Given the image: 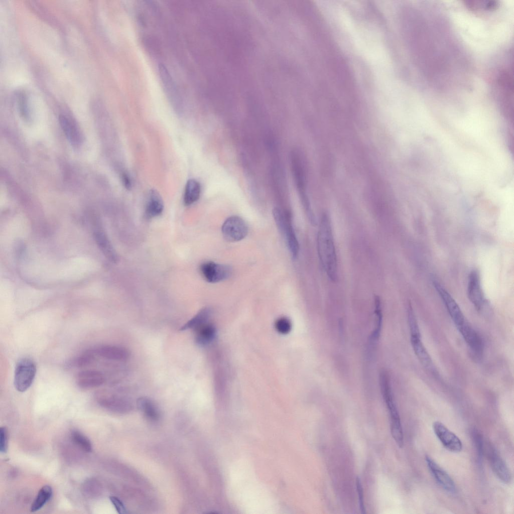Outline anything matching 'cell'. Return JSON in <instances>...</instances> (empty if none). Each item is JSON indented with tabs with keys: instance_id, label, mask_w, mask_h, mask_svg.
<instances>
[{
	"instance_id": "4",
	"label": "cell",
	"mask_w": 514,
	"mask_h": 514,
	"mask_svg": "<svg viewBox=\"0 0 514 514\" xmlns=\"http://www.w3.org/2000/svg\"><path fill=\"white\" fill-rule=\"evenodd\" d=\"M273 215L279 229L284 234L289 248L294 258L299 251V244L293 228L284 212L278 208L273 210Z\"/></svg>"
},
{
	"instance_id": "27",
	"label": "cell",
	"mask_w": 514,
	"mask_h": 514,
	"mask_svg": "<svg viewBox=\"0 0 514 514\" xmlns=\"http://www.w3.org/2000/svg\"><path fill=\"white\" fill-rule=\"evenodd\" d=\"M71 438L74 443L86 452L92 451V444L87 437L81 432L74 430L71 434Z\"/></svg>"
},
{
	"instance_id": "20",
	"label": "cell",
	"mask_w": 514,
	"mask_h": 514,
	"mask_svg": "<svg viewBox=\"0 0 514 514\" xmlns=\"http://www.w3.org/2000/svg\"><path fill=\"white\" fill-rule=\"evenodd\" d=\"M211 315V310L208 308H204L200 310L189 321L182 326L179 330L185 331L189 329L196 330L204 324L207 323Z\"/></svg>"
},
{
	"instance_id": "6",
	"label": "cell",
	"mask_w": 514,
	"mask_h": 514,
	"mask_svg": "<svg viewBox=\"0 0 514 514\" xmlns=\"http://www.w3.org/2000/svg\"><path fill=\"white\" fill-rule=\"evenodd\" d=\"M467 295L476 309L481 311L485 304V299L481 285L480 275L476 270H472L469 274Z\"/></svg>"
},
{
	"instance_id": "13",
	"label": "cell",
	"mask_w": 514,
	"mask_h": 514,
	"mask_svg": "<svg viewBox=\"0 0 514 514\" xmlns=\"http://www.w3.org/2000/svg\"><path fill=\"white\" fill-rule=\"evenodd\" d=\"M410 340L414 352L421 363L428 370L434 372L433 362L421 341V335H410Z\"/></svg>"
},
{
	"instance_id": "29",
	"label": "cell",
	"mask_w": 514,
	"mask_h": 514,
	"mask_svg": "<svg viewBox=\"0 0 514 514\" xmlns=\"http://www.w3.org/2000/svg\"><path fill=\"white\" fill-rule=\"evenodd\" d=\"M291 327L290 320L285 317L278 319L275 323V328L277 331L281 334H285L289 333L291 330Z\"/></svg>"
},
{
	"instance_id": "10",
	"label": "cell",
	"mask_w": 514,
	"mask_h": 514,
	"mask_svg": "<svg viewBox=\"0 0 514 514\" xmlns=\"http://www.w3.org/2000/svg\"><path fill=\"white\" fill-rule=\"evenodd\" d=\"M488 457L491 467L498 479L504 483L510 482V471L504 461L494 448H489Z\"/></svg>"
},
{
	"instance_id": "31",
	"label": "cell",
	"mask_w": 514,
	"mask_h": 514,
	"mask_svg": "<svg viewBox=\"0 0 514 514\" xmlns=\"http://www.w3.org/2000/svg\"><path fill=\"white\" fill-rule=\"evenodd\" d=\"M8 433L5 427L0 428V451L6 453L8 450Z\"/></svg>"
},
{
	"instance_id": "25",
	"label": "cell",
	"mask_w": 514,
	"mask_h": 514,
	"mask_svg": "<svg viewBox=\"0 0 514 514\" xmlns=\"http://www.w3.org/2000/svg\"><path fill=\"white\" fill-rule=\"evenodd\" d=\"M95 355L94 350H87L71 360L69 364L78 367L88 366L94 361Z\"/></svg>"
},
{
	"instance_id": "23",
	"label": "cell",
	"mask_w": 514,
	"mask_h": 514,
	"mask_svg": "<svg viewBox=\"0 0 514 514\" xmlns=\"http://www.w3.org/2000/svg\"><path fill=\"white\" fill-rule=\"evenodd\" d=\"M52 495V489L50 485L43 486L39 491L37 496L31 506V511L36 512L43 507L50 499Z\"/></svg>"
},
{
	"instance_id": "14",
	"label": "cell",
	"mask_w": 514,
	"mask_h": 514,
	"mask_svg": "<svg viewBox=\"0 0 514 514\" xmlns=\"http://www.w3.org/2000/svg\"><path fill=\"white\" fill-rule=\"evenodd\" d=\"M93 350L96 355L113 360H126L130 355L126 348L116 345H104Z\"/></svg>"
},
{
	"instance_id": "19",
	"label": "cell",
	"mask_w": 514,
	"mask_h": 514,
	"mask_svg": "<svg viewBox=\"0 0 514 514\" xmlns=\"http://www.w3.org/2000/svg\"><path fill=\"white\" fill-rule=\"evenodd\" d=\"M159 73L167 94L171 99H177L179 97L177 88L168 70L163 64L159 66Z\"/></svg>"
},
{
	"instance_id": "9",
	"label": "cell",
	"mask_w": 514,
	"mask_h": 514,
	"mask_svg": "<svg viewBox=\"0 0 514 514\" xmlns=\"http://www.w3.org/2000/svg\"><path fill=\"white\" fill-rule=\"evenodd\" d=\"M425 461L430 472L440 486L447 492L454 493L456 491V485L448 473L429 456H425Z\"/></svg>"
},
{
	"instance_id": "32",
	"label": "cell",
	"mask_w": 514,
	"mask_h": 514,
	"mask_svg": "<svg viewBox=\"0 0 514 514\" xmlns=\"http://www.w3.org/2000/svg\"><path fill=\"white\" fill-rule=\"evenodd\" d=\"M109 499L118 513L124 514L127 512L123 503L118 497L111 496L109 497Z\"/></svg>"
},
{
	"instance_id": "26",
	"label": "cell",
	"mask_w": 514,
	"mask_h": 514,
	"mask_svg": "<svg viewBox=\"0 0 514 514\" xmlns=\"http://www.w3.org/2000/svg\"><path fill=\"white\" fill-rule=\"evenodd\" d=\"M466 3L467 7L474 12L494 11L498 7L495 1H469Z\"/></svg>"
},
{
	"instance_id": "7",
	"label": "cell",
	"mask_w": 514,
	"mask_h": 514,
	"mask_svg": "<svg viewBox=\"0 0 514 514\" xmlns=\"http://www.w3.org/2000/svg\"><path fill=\"white\" fill-rule=\"evenodd\" d=\"M433 429L435 435L445 448L455 453L461 451L462 443L460 439L442 423L435 422Z\"/></svg>"
},
{
	"instance_id": "2",
	"label": "cell",
	"mask_w": 514,
	"mask_h": 514,
	"mask_svg": "<svg viewBox=\"0 0 514 514\" xmlns=\"http://www.w3.org/2000/svg\"><path fill=\"white\" fill-rule=\"evenodd\" d=\"M36 373V366L31 359L24 358L17 363L15 370L14 386L20 392L27 391L32 384Z\"/></svg>"
},
{
	"instance_id": "22",
	"label": "cell",
	"mask_w": 514,
	"mask_h": 514,
	"mask_svg": "<svg viewBox=\"0 0 514 514\" xmlns=\"http://www.w3.org/2000/svg\"><path fill=\"white\" fill-rule=\"evenodd\" d=\"M200 193V183L195 179L189 180L186 183L184 194L185 205L189 206L196 202L199 198Z\"/></svg>"
},
{
	"instance_id": "16",
	"label": "cell",
	"mask_w": 514,
	"mask_h": 514,
	"mask_svg": "<svg viewBox=\"0 0 514 514\" xmlns=\"http://www.w3.org/2000/svg\"><path fill=\"white\" fill-rule=\"evenodd\" d=\"M59 123L68 140L74 147H78L82 143V138L78 130L66 117L59 116Z\"/></svg>"
},
{
	"instance_id": "3",
	"label": "cell",
	"mask_w": 514,
	"mask_h": 514,
	"mask_svg": "<svg viewBox=\"0 0 514 514\" xmlns=\"http://www.w3.org/2000/svg\"><path fill=\"white\" fill-rule=\"evenodd\" d=\"M433 285L442 299L452 321L459 330L468 322L466 319L458 304L449 293L437 281L433 282Z\"/></svg>"
},
{
	"instance_id": "28",
	"label": "cell",
	"mask_w": 514,
	"mask_h": 514,
	"mask_svg": "<svg viewBox=\"0 0 514 514\" xmlns=\"http://www.w3.org/2000/svg\"><path fill=\"white\" fill-rule=\"evenodd\" d=\"M472 438L476 448L478 461L479 463L481 464L483 454V443L482 437L478 431L474 429L472 432Z\"/></svg>"
},
{
	"instance_id": "30",
	"label": "cell",
	"mask_w": 514,
	"mask_h": 514,
	"mask_svg": "<svg viewBox=\"0 0 514 514\" xmlns=\"http://www.w3.org/2000/svg\"><path fill=\"white\" fill-rule=\"evenodd\" d=\"M356 487L358 497L359 508L362 513H365V508L364 503L363 488L360 479L358 477L356 478Z\"/></svg>"
},
{
	"instance_id": "33",
	"label": "cell",
	"mask_w": 514,
	"mask_h": 514,
	"mask_svg": "<svg viewBox=\"0 0 514 514\" xmlns=\"http://www.w3.org/2000/svg\"><path fill=\"white\" fill-rule=\"evenodd\" d=\"M122 179L124 186L127 189L130 188L131 187V181L127 175L125 173L123 174Z\"/></svg>"
},
{
	"instance_id": "24",
	"label": "cell",
	"mask_w": 514,
	"mask_h": 514,
	"mask_svg": "<svg viewBox=\"0 0 514 514\" xmlns=\"http://www.w3.org/2000/svg\"><path fill=\"white\" fill-rule=\"evenodd\" d=\"M374 314L375 316V327L370 336V341L372 343H375L378 340L382 322L381 301L380 298L377 296L374 297Z\"/></svg>"
},
{
	"instance_id": "12",
	"label": "cell",
	"mask_w": 514,
	"mask_h": 514,
	"mask_svg": "<svg viewBox=\"0 0 514 514\" xmlns=\"http://www.w3.org/2000/svg\"><path fill=\"white\" fill-rule=\"evenodd\" d=\"M98 400L102 406L118 413H127L133 408L130 401L116 396L100 394L98 395Z\"/></svg>"
},
{
	"instance_id": "17",
	"label": "cell",
	"mask_w": 514,
	"mask_h": 514,
	"mask_svg": "<svg viewBox=\"0 0 514 514\" xmlns=\"http://www.w3.org/2000/svg\"><path fill=\"white\" fill-rule=\"evenodd\" d=\"M137 404L146 418L152 421H157L160 417V411L155 403L150 398L142 397L137 400Z\"/></svg>"
},
{
	"instance_id": "8",
	"label": "cell",
	"mask_w": 514,
	"mask_h": 514,
	"mask_svg": "<svg viewBox=\"0 0 514 514\" xmlns=\"http://www.w3.org/2000/svg\"><path fill=\"white\" fill-rule=\"evenodd\" d=\"M204 278L208 282L214 283L223 281L231 275L230 267L212 262L203 263L200 268Z\"/></svg>"
},
{
	"instance_id": "21",
	"label": "cell",
	"mask_w": 514,
	"mask_h": 514,
	"mask_svg": "<svg viewBox=\"0 0 514 514\" xmlns=\"http://www.w3.org/2000/svg\"><path fill=\"white\" fill-rule=\"evenodd\" d=\"M94 234L98 246L105 256L111 262H115L116 253L104 232L96 229Z\"/></svg>"
},
{
	"instance_id": "5",
	"label": "cell",
	"mask_w": 514,
	"mask_h": 514,
	"mask_svg": "<svg viewBox=\"0 0 514 514\" xmlns=\"http://www.w3.org/2000/svg\"><path fill=\"white\" fill-rule=\"evenodd\" d=\"M222 232L224 238L227 241H238L246 236L248 228L243 219L237 216H232L224 222Z\"/></svg>"
},
{
	"instance_id": "15",
	"label": "cell",
	"mask_w": 514,
	"mask_h": 514,
	"mask_svg": "<svg viewBox=\"0 0 514 514\" xmlns=\"http://www.w3.org/2000/svg\"><path fill=\"white\" fill-rule=\"evenodd\" d=\"M164 209L163 200L159 193L155 190L149 191L146 207L147 217L153 218L159 216Z\"/></svg>"
},
{
	"instance_id": "18",
	"label": "cell",
	"mask_w": 514,
	"mask_h": 514,
	"mask_svg": "<svg viewBox=\"0 0 514 514\" xmlns=\"http://www.w3.org/2000/svg\"><path fill=\"white\" fill-rule=\"evenodd\" d=\"M196 330L195 342L200 346H205L209 344L216 336V330L215 326L208 322Z\"/></svg>"
},
{
	"instance_id": "1",
	"label": "cell",
	"mask_w": 514,
	"mask_h": 514,
	"mask_svg": "<svg viewBox=\"0 0 514 514\" xmlns=\"http://www.w3.org/2000/svg\"><path fill=\"white\" fill-rule=\"evenodd\" d=\"M319 257L327 275L331 281L337 280V263L335 247L329 216L324 213L320 220L317 235Z\"/></svg>"
},
{
	"instance_id": "11",
	"label": "cell",
	"mask_w": 514,
	"mask_h": 514,
	"mask_svg": "<svg viewBox=\"0 0 514 514\" xmlns=\"http://www.w3.org/2000/svg\"><path fill=\"white\" fill-rule=\"evenodd\" d=\"M76 379L78 387L84 390L98 387L105 381L103 374L101 372L95 370L81 371L77 375Z\"/></svg>"
}]
</instances>
